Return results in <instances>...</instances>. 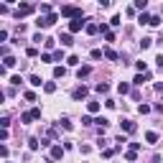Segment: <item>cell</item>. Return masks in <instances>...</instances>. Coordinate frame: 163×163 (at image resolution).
I'll use <instances>...</instances> for the list:
<instances>
[{
	"label": "cell",
	"instance_id": "25",
	"mask_svg": "<svg viewBox=\"0 0 163 163\" xmlns=\"http://www.w3.org/2000/svg\"><path fill=\"white\" fill-rule=\"evenodd\" d=\"M44 89H46V92H54V89H56V84H54V82H48V84H44Z\"/></svg>",
	"mask_w": 163,
	"mask_h": 163
},
{
	"label": "cell",
	"instance_id": "17",
	"mask_svg": "<svg viewBox=\"0 0 163 163\" xmlns=\"http://www.w3.org/2000/svg\"><path fill=\"white\" fill-rule=\"evenodd\" d=\"M64 74H66V69H64V66H56L54 69V76H64Z\"/></svg>",
	"mask_w": 163,
	"mask_h": 163
},
{
	"label": "cell",
	"instance_id": "19",
	"mask_svg": "<svg viewBox=\"0 0 163 163\" xmlns=\"http://www.w3.org/2000/svg\"><path fill=\"white\" fill-rule=\"evenodd\" d=\"M145 140H148V143H155V140H158V135H155V133H148Z\"/></svg>",
	"mask_w": 163,
	"mask_h": 163
},
{
	"label": "cell",
	"instance_id": "16",
	"mask_svg": "<svg viewBox=\"0 0 163 163\" xmlns=\"http://www.w3.org/2000/svg\"><path fill=\"white\" fill-rule=\"evenodd\" d=\"M105 56H107V59H112V61H115V59H117V54H115V51H112V48H105Z\"/></svg>",
	"mask_w": 163,
	"mask_h": 163
},
{
	"label": "cell",
	"instance_id": "11",
	"mask_svg": "<svg viewBox=\"0 0 163 163\" xmlns=\"http://www.w3.org/2000/svg\"><path fill=\"white\" fill-rule=\"evenodd\" d=\"M3 66H5V69H10V66H16V59H13V56H5V61H3Z\"/></svg>",
	"mask_w": 163,
	"mask_h": 163
},
{
	"label": "cell",
	"instance_id": "21",
	"mask_svg": "<svg viewBox=\"0 0 163 163\" xmlns=\"http://www.w3.org/2000/svg\"><path fill=\"white\" fill-rule=\"evenodd\" d=\"M102 54H105V51H100V48H94V51H92V59H102Z\"/></svg>",
	"mask_w": 163,
	"mask_h": 163
},
{
	"label": "cell",
	"instance_id": "1",
	"mask_svg": "<svg viewBox=\"0 0 163 163\" xmlns=\"http://www.w3.org/2000/svg\"><path fill=\"white\" fill-rule=\"evenodd\" d=\"M61 16H66V18H82V8H74V5H64L61 8Z\"/></svg>",
	"mask_w": 163,
	"mask_h": 163
},
{
	"label": "cell",
	"instance_id": "10",
	"mask_svg": "<svg viewBox=\"0 0 163 163\" xmlns=\"http://www.w3.org/2000/svg\"><path fill=\"white\" fill-rule=\"evenodd\" d=\"M89 72H92L89 66H79V69H76V76H79V79H82V76H87Z\"/></svg>",
	"mask_w": 163,
	"mask_h": 163
},
{
	"label": "cell",
	"instance_id": "4",
	"mask_svg": "<svg viewBox=\"0 0 163 163\" xmlns=\"http://www.w3.org/2000/svg\"><path fill=\"white\" fill-rule=\"evenodd\" d=\"M54 20H56V16H54V13H51V16H46V18H41V20H36V23H38L41 28H48V26H51V23H54Z\"/></svg>",
	"mask_w": 163,
	"mask_h": 163
},
{
	"label": "cell",
	"instance_id": "24",
	"mask_svg": "<svg viewBox=\"0 0 163 163\" xmlns=\"http://www.w3.org/2000/svg\"><path fill=\"white\" fill-rule=\"evenodd\" d=\"M151 41H153V38H148V36H145L143 41H140V46H143V48H148V46H151Z\"/></svg>",
	"mask_w": 163,
	"mask_h": 163
},
{
	"label": "cell",
	"instance_id": "18",
	"mask_svg": "<svg viewBox=\"0 0 163 163\" xmlns=\"http://www.w3.org/2000/svg\"><path fill=\"white\" fill-rule=\"evenodd\" d=\"M66 64H69V66H76V64H79V59H76V56H69Z\"/></svg>",
	"mask_w": 163,
	"mask_h": 163
},
{
	"label": "cell",
	"instance_id": "14",
	"mask_svg": "<svg viewBox=\"0 0 163 163\" xmlns=\"http://www.w3.org/2000/svg\"><path fill=\"white\" fill-rule=\"evenodd\" d=\"M87 110H89V112H100V102H89Z\"/></svg>",
	"mask_w": 163,
	"mask_h": 163
},
{
	"label": "cell",
	"instance_id": "5",
	"mask_svg": "<svg viewBox=\"0 0 163 163\" xmlns=\"http://www.w3.org/2000/svg\"><path fill=\"white\" fill-rule=\"evenodd\" d=\"M59 41H61V44H64V46H72V44H74V38H72V33H61V36H59Z\"/></svg>",
	"mask_w": 163,
	"mask_h": 163
},
{
	"label": "cell",
	"instance_id": "6",
	"mask_svg": "<svg viewBox=\"0 0 163 163\" xmlns=\"http://www.w3.org/2000/svg\"><path fill=\"white\" fill-rule=\"evenodd\" d=\"M72 94H74V100H82V97H87V87H76Z\"/></svg>",
	"mask_w": 163,
	"mask_h": 163
},
{
	"label": "cell",
	"instance_id": "22",
	"mask_svg": "<svg viewBox=\"0 0 163 163\" xmlns=\"http://www.w3.org/2000/svg\"><path fill=\"white\" fill-rule=\"evenodd\" d=\"M135 66H138V72H145V69H148V64H145V61H138Z\"/></svg>",
	"mask_w": 163,
	"mask_h": 163
},
{
	"label": "cell",
	"instance_id": "7",
	"mask_svg": "<svg viewBox=\"0 0 163 163\" xmlns=\"http://www.w3.org/2000/svg\"><path fill=\"white\" fill-rule=\"evenodd\" d=\"M28 13H33V5H18V16H28Z\"/></svg>",
	"mask_w": 163,
	"mask_h": 163
},
{
	"label": "cell",
	"instance_id": "9",
	"mask_svg": "<svg viewBox=\"0 0 163 163\" xmlns=\"http://www.w3.org/2000/svg\"><path fill=\"white\" fill-rule=\"evenodd\" d=\"M61 155H64V148L54 145V148H51V158H61Z\"/></svg>",
	"mask_w": 163,
	"mask_h": 163
},
{
	"label": "cell",
	"instance_id": "23",
	"mask_svg": "<svg viewBox=\"0 0 163 163\" xmlns=\"http://www.w3.org/2000/svg\"><path fill=\"white\" fill-rule=\"evenodd\" d=\"M110 87H107V84H97V92H100V94H105V92H107Z\"/></svg>",
	"mask_w": 163,
	"mask_h": 163
},
{
	"label": "cell",
	"instance_id": "12",
	"mask_svg": "<svg viewBox=\"0 0 163 163\" xmlns=\"http://www.w3.org/2000/svg\"><path fill=\"white\" fill-rule=\"evenodd\" d=\"M117 92H120V94H127V92H130V87H127L125 82H120V84H117Z\"/></svg>",
	"mask_w": 163,
	"mask_h": 163
},
{
	"label": "cell",
	"instance_id": "8",
	"mask_svg": "<svg viewBox=\"0 0 163 163\" xmlns=\"http://www.w3.org/2000/svg\"><path fill=\"white\" fill-rule=\"evenodd\" d=\"M120 125H122V127H125L127 133H135V122H130V120H122Z\"/></svg>",
	"mask_w": 163,
	"mask_h": 163
},
{
	"label": "cell",
	"instance_id": "15",
	"mask_svg": "<svg viewBox=\"0 0 163 163\" xmlns=\"http://www.w3.org/2000/svg\"><path fill=\"white\" fill-rule=\"evenodd\" d=\"M145 79H148V74H138V76H135V79H133V84H143Z\"/></svg>",
	"mask_w": 163,
	"mask_h": 163
},
{
	"label": "cell",
	"instance_id": "20",
	"mask_svg": "<svg viewBox=\"0 0 163 163\" xmlns=\"http://www.w3.org/2000/svg\"><path fill=\"white\" fill-rule=\"evenodd\" d=\"M97 31H100V26H94V23L87 26V33H97Z\"/></svg>",
	"mask_w": 163,
	"mask_h": 163
},
{
	"label": "cell",
	"instance_id": "2",
	"mask_svg": "<svg viewBox=\"0 0 163 163\" xmlns=\"http://www.w3.org/2000/svg\"><path fill=\"white\" fill-rule=\"evenodd\" d=\"M36 117H41V110H38V107H33L31 112H23V115H20L23 122H31V120H36Z\"/></svg>",
	"mask_w": 163,
	"mask_h": 163
},
{
	"label": "cell",
	"instance_id": "3",
	"mask_svg": "<svg viewBox=\"0 0 163 163\" xmlns=\"http://www.w3.org/2000/svg\"><path fill=\"white\" fill-rule=\"evenodd\" d=\"M82 28H84V20H82V18H76V20H72V23H69V31H72V33L82 31Z\"/></svg>",
	"mask_w": 163,
	"mask_h": 163
},
{
	"label": "cell",
	"instance_id": "13",
	"mask_svg": "<svg viewBox=\"0 0 163 163\" xmlns=\"http://www.w3.org/2000/svg\"><path fill=\"white\" fill-rule=\"evenodd\" d=\"M28 82H31L33 87H41V76H36V74H31V79H28Z\"/></svg>",
	"mask_w": 163,
	"mask_h": 163
}]
</instances>
